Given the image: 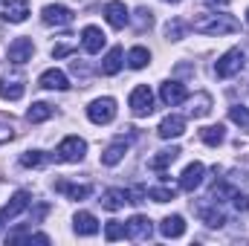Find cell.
<instances>
[{
  "instance_id": "cell-1",
  "label": "cell",
  "mask_w": 249,
  "mask_h": 246,
  "mask_svg": "<svg viewBox=\"0 0 249 246\" xmlns=\"http://www.w3.org/2000/svg\"><path fill=\"white\" fill-rule=\"evenodd\" d=\"M238 29H241V23H238L232 15H223V12L200 15V18L194 20V32L212 35V38H217V35H232V32H238Z\"/></svg>"
},
{
  "instance_id": "cell-2",
  "label": "cell",
  "mask_w": 249,
  "mask_h": 246,
  "mask_svg": "<svg viewBox=\"0 0 249 246\" xmlns=\"http://www.w3.org/2000/svg\"><path fill=\"white\" fill-rule=\"evenodd\" d=\"M87 119L93 124H110L116 119V99L105 96V99H93L87 107Z\"/></svg>"
},
{
  "instance_id": "cell-3",
  "label": "cell",
  "mask_w": 249,
  "mask_h": 246,
  "mask_svg": "<svg viewBox=\"0 0 249 246\" xmlns=\"http://www.w3.org/2000/svg\"><path fill=\"white\" fill-rule=\"evenodd\" d=\"M84 154H87V142L81 136H67V139H61V145L55 151V159H61V162H81Z\"/></svg>"
},
{
  "instance_id": "cell-4",
  "label": "cell",
  "mask_w": 249,
  "mask_h": 246,
  "mask_svg": "<svg viewBox=\"0 0 249 246\" xmlns=\"http://www.w3.org/2000/svg\"><path fill=\"white\" fill-rule=\"evenodd\" d=\"M127 105H130L133 116H151V113H154V93H151V87H148V84L133 87Z\"/></svg>"
},
{
  "instance_id": "cell-5",
  "label": "cell",
  "mask_w": 249,
  "mask_h": 246,
  "mask_svg": "<svg viewBox=\"0 0 249 246\" xmlns=\"http://www.w3.org/2000/svg\"><path fill=\"white\" fill-rule=\"evenodd\" d=\"M244 70V53L241 50H229V53H223L217 64H214V75L217 78H232V75H238Z\"/></svg>"
},
{
  "instance_id": "cell-6",
  "label": "cell",
  "mask_w": 249,
  "mask_h": 246,
  "mask_svg": "<svg viewBox=\"0 0 249 246\" xmlns=\"http://www.w3.org/2000/svg\"><path fill=\"white\" fill-rule=\"evenodd\" d=\"M32 53H35V44H32L29 38H15V41L9 44V50H6V58L20 67V64L32 61Z\"/></svg>"
},
{
  "instance_id": "cell-7",
  "label": "cell",
  "mask_w": 249,
  "mask_h": 246,
  "mask_svg": "<svg viewBox=\"0 0 249 246\" xmlns=\"http://www.w3.org/2000/svg\"><path fill=\"white\" fill-rule=\"evenodd\" d=\"M32 203V197H29V191H15L12 194V200L0 209V220L3 223H9V220H15L20 211H26V206Z\"/></svg>"
},
{
  "instance_id": "cell-8",
  "label": "cell",
  "mask_w": 249,
  "mask_h": 246,
  "mask_svg": "<svg viewBox=\"0 0 249 246\" xmlns=\"http://www.w3.org/2000/svg\"><path fill=\"white\" fill-rule=\"evenodd\" d=\"M160 99H162V105H168V107H177V105H183L188 99V90L183 81H165L162 87H160Z\"/></svg>"
},
{
  "instance_id": "cell-9",
  "label": "cell",
  "mask_w": 249,
  "mask_h": 246,
  "mask_svg": "<svg viewBox=\"0 0 249 246\" xmlns=\"http://www.w3.org/2000/svg\"><path fill=\"white\" fill-rule=\"evenodd\" d=\"M105 44H107V35H105L99 26H84V29H81V47H84V53L96 55V53L105 50Z\"/></svg>"
},
{
  "instance_id": "cell-10",
  "label": "cell",
  "mask_w": 249,
  "mask_h": 246,
  "mask_svg": "<svg viewBox=\"0 0 249 246\" xmlns=\"http://www.w3.org/2000/svg\"><path fill=\"white\" fill-rule=\"evenodd\" d=\"M23 75L20 72H12V75H3L0 78V99H6V102H18L20 96H23Z\"/></svg>"
},
{
  "instance_id": "cell-11",
  "label": "cell",
  "mask_w": 249,
  "mask_h": 246,
  "mask_svg": "<svg viewBox=\"0 0 249 246\" xmlns=\"http://www.w3.org/2000/svg\"><path fill=\"white\" fill-rule=\"evenodd\" d=\"M124 229H127V238H130V241H151V235H154L151 220L142 217V214H133V217L124 223Z\"/></svg>"
},
{
  "instance_id": "cell-12",
  "label": "cell",
  "mask_w": 249,
  "mask_h": 246,
  "mask_svg": "<svg viewBox=\"0 0 249 246\" xmlns=\"http://www.w3.org/2000/svg\"><path fill=\"white\" fill-rule=\"evenodd\" d=\"M41 18H44V23H47V26H70V23H72V12H70L67 6H58V3L44 6Z\"/></svg>"
},
{
  "instance_id": "cell-13",
  "label": "cell",
  "mask_w": 249,
  "mask_h": 246,
  "mask_svg": "<svg viewBox=\"0 0 249 246\" xmlns=\"http://www.w3.org/2000/svg\"><path fill=\"white\" fill-rule=\"evenodd\" d=\"M105 18H107V23L113 29H124L130 23V12H127V6H124L122 0H110L105 6Z\"/></svg>"
},
{
  "instance_id": "cell-14",
  "label": "cell",
  "mask_w": 249,
  "mask_h": 246,
  "mask_svg": "<svg viewBox=\"0 0 249 246\" xmlns=\"http://www.w3.org/2000/svg\"><path fill=\"white\" fill-rule=\"evenodd\" d=\"M203 177H206V165L203 162H191L186 171L180 174V188L183 191H194L203 185Z\"/></svg>"
},
{
  "instance_id": "cell-15",
  "label": "cell",
  "mask_w": 249,
  "mask_h": 246,
  "mask_svg": "<svg viewBox=\"0 0 249 246\" xmlns=\"http://www.w3.org/2000/svg\"><path fill=\"white\" fill-rule=\"evenodd\" d=\"M26 18H29V3L26 0H3V20L23 23Z\"/></svg>"
},
{
  "instance_id": "cell-16",
  "label": "cell",
  "mask_w": 249,
  "mask_h": 246,
  "mask_svg": "<svg viewBox=\"0 0 249 246\" xmlns=\"http://www.w3.org/2000/svg\"><path fill=\"white\" fill-rule=\"evenodd\" d=\"M157 133H160L162 139H177V136H183V133H186V119H183V116H177V113H171V116H165V119L160 122Z\"/></svg>"
},
{
  "instance_id": "cell-17",
  "label": "cell",
  "mask_w": 249,
  "mask_h": 246,
  "mask_svg": "<svg viewBox=\"0 0 249 246\" xmlns=\"http://www.w3.org/2000/svg\"><path fill=\"white\" fill-rule=\"evenodd\" d=\"M72 229H75V235L90 238V235L99 232V220H96V214H90V211H75V217H72Z\"/></svg>"
},
{
  "instance_id": "cell-18",
  "label": "cell",
  "mask_w": 249,
  "mask_h": 246,
  "mask_svg": "<svg viewBox=\"0 0 249 246\" xmlns=\"http://www.w3.org/2000/svg\"><path fill=\"white\" fill-rule=\"evenodd\" d=\"M197 214H200V217H203V223H206V226H212V229H220V226L226 223V214L217 209V203H214L212 197H209V206H200V209H197Z\"/></svg>"
},
{
  "instance_id": "cell-19",
  "label": "cell",
  "mask_w": 249,
  "mask_h": 246,
  "mask_svg": "<svg viewBox=\"0 0 249 246\" xmlns=\"http://www.w3.org/2000/svg\"><path fill=\"white\" fill-rule=\"evenodd\" d=\"M180 154H183V151H180L177 145H171V148H162V151H157V157H151V159H148V165H151L154 171H165V168H168V165H171V162L180 157Z\"/></svg>"
},
{
  "instance_id": "cell-20",
  "label": "cell",
  "mask_w": 249,
  "mask_h": 246,
  "mask_svg": "<svg viewBox=\"0 0 249 246\" xmlns=\"http://www.w3.org/2000/svg\"><path fill=\"white\" fill-rule=\"evenodd\" d=\"M38 87H44V90H67L70 81H67V75L61 70H47V72H41Z\"/></svg>"
},
{
  "instance_id": "cell-21",
  "label": "cell",
  "mask_w": 249,
  "mask_h": 246,
  "mask_svg": "<svg viewBox=\"0 0 249 246\" xmlns=\"http://www.w3.org/2000/svg\"><path fill=\"white\" fill-rule=\"evenodd\" d=\"M122 58H124V53H122V47H113V50H107V55L102 58V72L105 75H116L119 70H122Z\"/></svg>"
},
{
  "instance_id": "cell-22",
  "label": "cell",
  "mask_w": 249,
  "mask_h": 246,
  "mask_svg": "<svg viewBox=\"0 0 249 246\" xmlns=\"http://www.w3.org/2000/svg\"><path fill=\"white\" fill-rule=\"evenodd\" d=\"M160 232H162L165 238H183V235H186V220H183L180 214H171V217H165V220L160 223Z\"/></svg>"
},
{
  "instance_id": "cell-23",
  "label": "cell",
  "mask_w": 249,
  "mask_h": 246,
  "mask_svg": "<svg viewBox=\"0 0 249 246\" xmlns=\"http://www.w3.org/2000/svg\"><path fill=\"white\" fill-rule=\"evenodd\" d=\"M124 203H127V191H124V188H107V191L102 194V206H105L107 211H119Z\"/></svg>"
},
{
  "instance_id": "cell-24",
  "label": "cell",
  "mask_w": 249,
  "mask_h": 246,
  "mask_svg": "<svg viewBox=\"0 0 249 246\" xmlns=\"http://www.w3.org/2000/svg\"><path fill=\"white\" fill-rule=\"evenodd\" d=\"M124 154H127V142H124V139H116L113 145H107V148H105L102 162H105V165H119V162L124 159Z\"/></svg>"
},
{
  "instance_id": "cell-25",
  "label": "cell",
  "mask_w": 249,
  "mask_h": 246,
  "mask_svg": "<svg viewBox=\"0 0 249 246\" xmlns=\"http://www.w3.org/2000/svg\"><path fill=\"white\" fill-rule=\"evenodd\" d=\"M200 139H203L209 148H217V145H223V139H226V133H223V124H209V127H203V130H200Z\"/></svg>"
},
{
  "instance_id": "cell-26",
  "label": "cell",
  "mask_w": 249,
  "mask_h": 246,
  "mask_svg": "<svg viewBox=\"0 0 249 246\" xmlns=\"http://www.w3.org/2000/svg\"><path fill=\"white\" fill-rule=\"evenodd\" d=\"M53 113H55V110H53V105H47V102H35V105L26 110V119H29L32 124H38V122H47Z\"/></svg>"
},
{
  "instance_id": "cell-27",
  "label": "cell",
  "mask_w": 249,
  "mask_h": 246,
  "mask_svg": "<svg viewBox=\"0 0 249 246\" xmlns=\"http://www.w3.org/2000/svg\"><path fill=\"white\" fill-rule=\"evenodd\" d=\"M55 191L67 194L70 200H84V197H90V185H72V183H67V180L55 183Z\"/></svg>"
},
{
  "instance_id": "cell-28",
  "label": "cell",
  "mask_w": 249,
  "mask_h": 246,
  "mask_svg": "<svg viewBox=\"0 0 249 246\" xmlns=\"http://www.w3.org/2000/svg\"><path fill=\"white\" fill-rule=\"evenodd\" d=\"M209 113H212V96L209 93H197V99H191V116L203 119Z\"/></svg>"
},
{
  "instance_id": "cell-29",
  "label": "cell",
  "mask_w": 249,
  "mask_h": 246,
  "mask_svg": "<svg viewBox=\"0 0 249 246\" xmlns=\"http://www.w3.org/2000/svg\"><path fill=\"white\" fill-rule=\"evenodd\" d=\"M148 61H151V53L145 47H133L127 53V67L130 70H142V67H148Z\"/></svg>"
},
{
  "instance_id": "cell-30",
  "label": "cell",
  "mask_w": 249,
  "mask_h": 246,
  "mask_svg": "<svg viewBox=\"0 0 249 246\" xmlns=\"http://www.w3.org/2000/svg\"><path fill=\"white\" fill-rule=\"evenodd\" d=\"M229 119L238 124L241 130H249V107H244V105H235V107H229Z\"/></svg>"
},
{
  "instance_id": "cell-31",
  "label": "cell",
  "mask_w": 249,
  "mask_h": 246,
  "mask_svg": "<svg viewBox=\"0 0 249 246\" xmlns=\"http://www.w3.org/2000/svg\"><path fill=\"white\" fill-rule=\"evenodd\" d=\"M235 194H238V191H235V188H232L229 183H217L214 188H212V194H209V197H212V200H214V203L220 206L223 200H232Z\"/></svg>"
},
{
  "instance_id": "cell-32",
  "label": "cell",
  "mask_w": 249,
  "mask_h": 246,
  "mask_svg": "<svg viewBox=\"0 0 249 246\" xmlns=\"http://www.w3.org/2000/svg\"><path fill=\"white\" fill-rule=\"evenodd\" d=\"M188 32V26L183 20H168V26H165V38L168 41H183Z\"/></svg>"
},
{
  "instance_id": "cell-33",
  "label": "cell",
  "mask_w": 249,
  "mask_h": 246,
  "mask_svg": "<svg viewBox=\"0 0 249 246\" xmlns=\"http://www.w3.org/2000/svg\"><path fill=\"white\" fill-rule=\"evenodd\" d=\"M47 162V154L44 151H26L23 157H20V165L23 168H38V165H44Z\"/></svg>"
},
{
  "instance_id": "cell-34",
  "label": "cell",
  "mask_w": 249,
  "mask_h": 246,
  "mask_svg": "<svg viewBox=\"0 0 249 246\" xmlns=\"http://www.w3.org/2000/svg\"><path fill=\"white\" fill-rule=\"evenodd\" d=\"M105 238H107V241H122V238H127L124 223H119V220H110V223L105 226Z\"/></svg>"
},
{
  "instance_id": "cell-35",
  "label": "cell",
  "mask_w": 249,
  "mask_h": 246,
  "mask_svg": "<svg viewBox=\"0 0 249 246\" xmlns=\"http://www.w3.org/2000/svg\"><path fill=\"white\" fill-rule=\"evenodd\" d=\"M148 197H151L154 203H168V200H174V188L157 185V188H148Z\"/></svg>"
},
{
  "instance_id": "cell-36",
  "label": "cell",
  "mask_w": 249,
  "mask_h": 246,
  "mask_svg": "<svg viewBox=\"0 0 249 246\" xmlns=\"http://www.w3.org/2000/svg\"><path fill=\"white\" fill-rule=\"evenodd\" d=\"M151 26H154V15H151L148 9H139V12H136V29L145 32V29H151Z\"/></svg>"
},
{
  "instance_id": "cell-37",
  "label": "cell",
  "mask_w": 249,
  "mask_h": 246,
  "mask_svg": "<svg viewBox=\"0 0 249 246\" xmlns=\"http://www.w3.org/2000/svg\"><path fill=\"white\" fill-rule=\"evenodd\" d=\"M232 200H235V209L238 211H249V194H235Z\"/></svg>"
},
{
  "instance_id": "cell-38",
  "label": "cell",
  "mask_w": 249,
  "mask_h": 246,
  "mask_svg": "<svg viewBox=\"0 0 249 246\" xmlns=\"http://www.w3.org/2000/svg\"><path fill=\"white\" fill-rule=\"evenodd\" d=\"M70 53H72L70 44H58V47H53V58H64V55H70Z\"/></svg>"
},
{
  "instance_id": "cell-39",
  "label": "cell",
  "mask_w": 249,
  "mask_h": 246,
  "mask_svg": "<svg viewBox=\"0 0 249 246\" xmlns=\"http://www.w3.org/2000/svg\"><path fill=\"white\" fill-rule=\"evenodd\" d=\"M26 244H50V238H47V235H29Z\"/></svg>"
},
{
  "instance_id": "cell-40",
  "label": "cell",
  "mask_w": 249,
  "mask_h": 246,
  "mask_svg": "<svg viewBox=\"0 0 249 246\" xmlns=\"http://www.w3.org/2000/svg\"><path fill=\"white\" fill-rule=\"evenodd\" d=\"M206 3H209V6H229L232 0H206Z\"/></svg>"
},
{
  "instance_id": "cell-41",
  "label": "cell",
  "mask_w": 249,
  "mask_h": 246,
  "mask_svg": "<svg viewBox=\"0 0 249 246\" xmlns=\"http://www.w3.org/2000/svg\"><path fill=\"white\" fill-rule=\"evenodd\" d=\"M165 3H180V0H165Z\"/></svg>"
},
{
  "instance_id": "cell-42",
  "label": "cell",
  "mask_w": 249,
  "mask_h": 246,
  "mask_svg": "<svg viewBox=\"0 0 249 246\" xmlns=\"http://www.w3.org/2000/svg\"><path fill=\"white\" fill-rule=\"evenodd\" d=\"M247 23H249V12H247Z\"/></svg>"
},
{
  "instance_id": "cell-43",
  "label": "cell",
  "mask_w": 249,
  "mask_h": 246,
  "mask_svg": "<svg viewBox=\"0 0 249 246\" xmlns=\"http://www.w3.org/2000/svg\"><path fill=\"white\" fill-rule=\"evenodd\" d=\"M0 226H3V220H0Z\"/></svg>"
}]
</instances>
